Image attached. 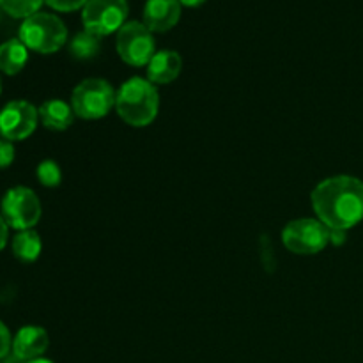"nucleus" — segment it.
Returning a JSON list of instances; mask_svg holds the SVG:
<instances>
[{
	"label": "nucleus",
	"instance_id": "obj_1",
	"mask_svg": "<svg viewBox=\"0 0 363 363\" xmlns=\"http://www.w3.org/2000/svg\"><path fill=\"white\" fill-rule=\"evenodd\" d=\"M319 222L328 229L347 230L363 220V181L333 176L321 181L311 195Z\"/></svg>",
	"mask_w": 363,
	"mask_h": 363
},
{
	"label": "nucleus",
	"instance_id": "obj_2",
	"mask_svg": "<svg viewBox=\"0 0 363 363\" xmlns=\"http://www.w3.org/2000/svg\"><path fill=\"white\" fill-rule=\"evenodd\" d=\"M116 108L121 119L133 128H144L158 116L160 96L155 84L140 77L130 78L116 94Z\"/></svg>",
	"mask_w": 363,
	"mask_h": 363
},
{
	"label": "nucleus",
	"instance_id": "obj_3",
	"mask_svg": "<svg viewBox=\"0 0 363 363\" xmlns=\"http://www.w3.org/2000/svg\"><path fill=\"white\" fill-rule=\"evenodd\" d=\"M20 39L28 50L38 53L59 52L67 41V28L59 16L35 13L25 18L20 27Z\"/></svg>",
	"mask_w": 363,
	"mask_h": 363
},
{
	"label": "nucleus",
	"instance_id": "obj_4",
	"mask_svg": "<svg viewBox=\"0 0 363 363\" xmlns=\"http://www.w3.org/2000/svg\"><path fill=\"white\" fill-rule=\"evenodd\" d=\"M116 94L112 85L103 78H87L74 87L71 108L82 119H101L116 106Z\"/></svg>",
	"mask_w": 363,
	"mask_h": 363
},
{
	"label": "nucleus",
	"instance_id": "obj_5",
	"mask_svg": "<svg viewBox=\"0 0 363 363\" xmlns=\"http://www.w3.org/2000/svg\"><path fill=\"white\" fill-rule=\"evenodd\" d=\"M0 215L13 229H34L41 220V202L34 190L27 186H14L6 191L0 202Z\"/></svg>",
	"mask_w": 363,
	"mask_h": 363
},
{
	"label": "nucleus",
	"instance_id": "obj_6",
	"mask_svg": "<svg viewBox=\"0 0 363 363\" xmlns=\"http://www.w3.org/2000/svg\"><path fill=\"white\" fill-rule=\"evenodd\" d=\"M282 241L293 254H319L330 243V229L319 220L298 218L284 227Z\"/></svg>",
	"mask_w": 363,
	"mask_h": 363
},
{
	"label": "nucleus",
	"instance_id": "obj_7",
	"mask_svg": "<svg viewBox=\"0 0 363 363\" xmlns=\"http://www.w3.org/2000/svg\"><path fill=\"white\" fill-rule=\"evenodd\" d=\"M130 7L126 0H89L82 9V21L85 30L105 38L123 28Z\"/></svg>",
	"mask_w": 363,
	"mask_h": 363
},
{
	"label": "nucleus",
	"instance_id": "obj_8",
	"mask_svg": "<svg viewBox=\"0 0 363 363\" xmlns=\"http://www.w3.org/2000/svg\"><path fill=\"white\" fill-rule=\"evenodd\" d=\"M116 46L121 59L135 67L147 66L156 53L152 32L140 21H126L117 32Z\"/></svg>",
	"mask_w": 363,
	"mask_h": 363
},
{
	"label": "nucleus",
	"instance_id": "obj_9",
	"mask_svg": "<svg viewBox=\"0 0 363 363\" xmlns=\"http://www.w3.org/2000/svg\"><path fill=\"white\" fill-rule=\"evenodd\" d=\"M39 112L25 99L9 101L0 110V138L9 142L25 140L38 128Z\"/></svg>",
	"mask_w": 363,
	"mask_h": 363
},
{
	"label": "nucleus",
	"instance_id": "obj_10",
	"mask_svg": "<svg viewBox=\"0 0 363 363\" xmlns=\"http://www.w3.org/2000/svg\"><path fill=\"white\" fill-rule=\"evenodd\" d=\"M48 333L41 326H23L13 339V354L21 362H32L43 358L48 350Z\"/></svg>",
	"mask_w": 363,
	"mask_h": 363
},
{
	"label": "nucleus",
	"instance_id": "obj_11",
	"mask_svg": "<svg viewBox=\"0 0 363 363\" xmlns=\"http://www.w3.org/2000/svg\"><path fill=\"white\" fill-rule=\"evenodd\" d=\"M181 18L179 0H147L142 23L151 32H167L176 27Z\"/></svg>",
	"mask_w": 363,
	"mask_h": 363
},
{
	"label": "nucleus",
	"instance_id": "obj_12",
	"mask_svg": "<svg viewBox=\"0 0 363 363\" xmlns=\"http://www.w3.org/2000/svg\"><path fill=\"white\" fill-rule=\"evenodd\" d=\"M183 69V59L174 50L156 52L151 62L147 64V80L151 84L165 85L176 80Z\"/></svg>",
	"mask_w": 363,
	"mask_h": 363
},
{
	"label": "nucleus",
	"instance_id": "obj_13",
	"mask_svg": "<svg viewBox=\"0 0 363 363\" xmlns=\"http://www.w3.org/2000/svg\"><path fill=\"white\" fill-rule=\"evenodd\" d=\"M39 121L46 130L64 131L73 124L74 112L62 99H48L38 108Z\"/></svg>",
	"mask_w": 363,
	"mask_h": 363
},
{
	"label": "nucleus",
	"instance_id": "obj_14",
	"mask_svg": "<svg viewBox=\"0 0 363 363\" xmlns=\"http://www.w3.org/2000/svg\"><path fill=\"white\" fill-rule=\"evenodd\" d=\"M28 60V48L20 39H9L0 45V71L14 77L25 67Z\"/></svg>",
	"mask_w": 363,
	"mask_h": 363
},
{
	"label": "nucleus",
	"instance_id": "obj_15",
	"mask_svg": "<svg viewBox=\"0 0 363 363\" xmlns=\"http://www.w3.org/2000/svg\"><path fill=\"white\" fill-rule=\"evenodd\" d=\"M41 236L34 229L20 230L13 238V254L21 262H34L41 255Z\"/></svg>",
	"mask_w": 363,
	"mask_h": 363
},
{
	"label": "nucleus",
	"instance_id": "obj_16",
	"mask_svg": "<svg viewBox=\"0 0 363 363\" xmlns=\"http://www.w3.org/2000/svg\"><path fill=\"white\" fill-rule=\"evenodd\" d=\"M69 52L78 60H91L101 52V38L92 32H78L69 43Z\"/></svg>",
	"mask_w": 363,
	"mask_h": 363
},
{
	"label": "nucleus",
	"instance_id": "obj_17",
	"mask_svg": "<svg viewBox=\"0 0 363 363\" xmlns=\"http://www.w3.org/2000/svg\"><path fill=\"white\" fill-rule=\"evenodd\" d=\"M45 0H0V7L13 18H28L39 13Z\"/></svg>",
	"mask_w": 363,
	"mask_h": 363
},
{
	"label": "nucleus",
	"instance_id": "obj_18",
	"mask_svg": "<svg viewBox=\"0 0 363 363\" xmlns=\"http://www.w3.org/2000/svg\"><path fill=\"white\" fill-rule=\"evenodd\" d=\"M35 177H38V181L43 186L55 188L62 181V172H60L59 163L53 162V160H45L35 169Z\"/></svg>",
	"mask_w": 363,
	"mask_h": 363
},
{
	"label": "nucleus",
	"instance_id": "obj_19",
	"mask_svg": "<svg viewBox=\"0 0 363 363\" xmlns=\"http://www.w3.org/2000/svg\"><path fill=\"white\" fill-rule=\"evenodd\" d=\"M52 9L60 11V13H69V11H77V9H84L85 4L89 0H45Z\"/></svg>",
	"mask_w": 363,
	"mask_h": 363
},
{
	"label": "nucleus",
	"instance_id": "obj_20",
	"mask_svg": "<svg viewBox=\"0 0 363 363\" xmlns=\"http://www.w3.org/2000/svg\"><path fill=\"white\" fill-rule=\"evenodd\" d=\"M14 155L16 151H14L13 142L0 138V170L7 169L14 162Z\"/></svg>",
	"mask_w": 363,
	"mask_h": 363
},
{
	"label": "nucleus",
	"instance_id": "obj_21",
	"mask_svg": "<svg viewBox=\"0 0 363 363\" xmlns=\"http://www.w3.org/2000/svg\"><path fill=\"white\" fill-rule=\"evenodd\" d=\"M11 350H13V337H11L9 328L0 321V360L6 358Z\"/></svg>",
	"mask_w": 363,
	"mask_h": 363
},
{
	"label": "nucleus",
	"instance_id": "obj_22",
	"mask_svg": "<svg viewBox=\"0 0 363 363\" xmlns=\"http://www.w3.org/2000/svg\"><path fill=\"white\" fill-rule=\"evenodd\" d=\"M346 236H347V230L330 229V243L335 245V247H339V245H342L344 241H346Z\"/></svg>",
	"mask_w": 363,
	"mask_h": 363
},
{
	"label": "nucleus",
	"instance_id": "obj_23",
	"mask_svg": "<svg viewBox=\"0 0 363 363\" xmlns=\"http://www.w3.org/2000/svg\"><path fill=\"white\" fill-rule=\"evenodd\" d=\"M7 238H9V225L6 223L4 216L0 215V250H4V248H6Z\"/></svg>",
	"mask_w": 363,
	"mask_h": 363
},
{
	"label": "nucleus",
	"instance_id": "obj_24",
	"mask_svg": "<svg viewBox=\"0 0 363 363\" xmlns=\"http://www.w3.org/2000/svg\"><path fill=\"white\" fill-rule=\"evenodd\" d=\"M179 2L184 7H201L206 0H179Z\"/></svg>",
	"mask_w": 363,
	"mask_h": 363
},
{
	"label": "nucleus",
	"instance_id": "obj_25",
	"mask_svg": "<svg viewBox=\"0 0 363 363\" xmlns=\"http://www.w3.org/2000/svg\"><path fill=\"white\" fill-rule=\"evenodd\" d=\"M27 363H53V362L46 360V358H38V360H32V362H27Z\"/></svg>",
	"mask_w": 363,
	"mask_h": 363
},
{
	"label": "nucleus",
	"instance_id": "obj_26",
	"mask_svg": "<svg viewBox=\"0 0 363 363\" xmlns=\"http://www.w3.org/2000/svg\"><path fill=\"white\" fill-rule=\"evenodd\" d=\"M0 92H2V80H0Z\"/></svg>",
	"mask_w": 363,
	"mask_h": 363
},
{
	"label": "nucleus",
	"instance_id": "obj_27",
	"mask_svg": "<svg viewBox=\"0 0 363 363\" xmlns=\"http://www.w3.org/2000/svg\"><path fill=\"white\" fill-rule=\"evenodd\" d=\"M0 11H2V7H0Z\"/></svg>",
	"mask_w": 363,
	"mask_h": 363
}]
</instances>
